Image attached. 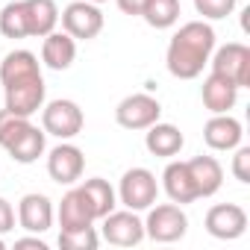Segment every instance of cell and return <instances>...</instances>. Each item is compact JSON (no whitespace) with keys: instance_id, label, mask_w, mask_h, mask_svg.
<instances>
[{"instance_id":"1","label":"cell","mask_w":250,"mask_h":250,"mask_svg":"<svg viewBox=\"0 0 250 250\" xmlns=\"http://www.w3.org/2000/svg\"><path fill=\"white\" fill-rule=\"evenodd\" d=\"M0 85H3V109L12 115L33 118L44 106V77L39 56L33 50H9L0 62Z\"/></svg>"},{"instance_id":"2","label":"cell","mask_w":250,"mask_h":250,"mask_svg":"<svg viewBox=\"0 0 250 250\" xmlns=\"http://www.w3.org/2000/svg\"><path fill=\"white\" fill-rule=\"evenodd\" d=\"M212 50H215V30L206 21H188L171 36L165 50V68L177 80H197L209 65Z\"/></svg>"},{"instance_id":"3","label":"cell","mask_w":250,"mask_h":250,"mask_svg":"<svg viewBox=\"0 0 250 250\" xmlns=\"http://www.w3.org/2000/svg\"><path fill=\"white\" fill-rule=\"evenodd\" d=\"M0 147L18 165H33L47 147V133L39 130L30 118L0 109Z\"/></svg>"},{"instance_id":"4","label":"cell","mask_w":250,"mask_h":250,"mask_svg":"<svg viewBox=\"0 0 250 250\" xmlns=\"http://www.w3.org/2000/svg\"><path fill=\"white\" fill-rule=\"evenodd\" d=\"M83 127H85V115L77 100L56 97L42 106V130L47 136H56L59 142H71L83 133Z\"/></svg>"},{"instance_id":"5","label":"cell","mask_w":250,"mask_h":250,"mask_svg":"<svg viewBox=\"0 0 250 250\" xmlns=\"http://www.w3.org/2000/svg\"><path fill=\"white\" fill-rule=\"evenodd\" d=\"M145 238H153L159 244H174L180 238H186L188 232V215L183 212L180 203H159L145 209Z\"/></svg>"},{"instance_id":"6","label":"cell","mask_w":250,"mask_h":250,"mask_svg":"<svg viewBox=\"0 0 250 250\" xmlns=\"http://www.w3.org/2000/svg\"><path fill=\"white\" fill-rule=\"evenodd\" d=\"M118 203H124V209H133V212H145L156 203L159 197V183L156 174L147 168H130L124 171L121 183H118Z\"/></svg>"},{"instance_id":"7","label":"cell","mask_w":250,"mask_h":250,"mask_svg":"<svg viewBox=\"0 0 250 250\" xmlns=\"http://www.w3.org/2000/svg\"><path fill=\"white\" fill-rule=\"evenodd\" d=\"M159 118H162V103L153 94H147V91L127 94L115 106V121L124 130H147L150 124H156Z\"/></svg>"},{"instance_id":"8","label":"cell","mask_w":250,"mask_h":250,"mask_svg":"<svg viewBox=\"0 0 250 250\" xmlns=\"http://www.w3.org/2000/svg\"><path fill=\"white\" fill-rule=\"evenodd\" d=\"M59 21H62V30L74 42H91L103 30V12H100L97 3H88V0H74V3H68L62 9Z\"/></svg>"},{"instance_id":"9","label":"cell","mask_w":250,"mask_h":250,"mask_svg":"<svg viewBox=\"0 0 250 250\" xmlns=\"http://www.w3.org/2000/svg\"><path fill=\"white\" fill-rule=\"evenodd\" d=\"M212 74L227 77L229 83H235L238 88L250 85V47L241 42H229L224 47H215L209 56Z\"/></svg>"},{"instance_id":"10","label":"cell","mask_w":250,"mask_h":250,"mask_svg":"<svg viewBox=\"0 0 250 250\" xmlns=\"http://www.w3.org/2000/svg\"><path fill=\"white\" fill-rule=\"evenodd\" d=\"M100 221H103V227H100L103 241H109L115 247H136L145 241V221L133 209H112Z\"/></svg>"},{"instance_id":"11","label":"cell","mask_w":250,"mask_h":250,"mask_svg":"<svg viewBox=\"0 0 250 250\" xmlns=\"http://www.w3.org/2000/svg\"><path fill=\"white\" fill-rule=\"evenodd\" d=\"M83 171H85V153L77 145L62 142V145H56L47 153V174H50L53 183H59V186H77L80 177H83Z\"/></svg>"},{"instance_id":"12","label":"cell","mask_w":250,"mask_h":250,"mask_svg":"<svg viewBox=\"0 0 250 250\" xmlns=\"http://www.w3.org/2000/svg\"><path fill=\"white\" fill-rule=\"evenodd\" d=\"M203 224H206V232L212 238L232 241V238L244 235V229H247V212L238 203H218V206H209Z\"/></svg>"},{"instance_id":"13","label":"cell","mask_w":250,"mask_h":250,"mask_svg":"<svg viewBox=\"0 0 250 250\" xmlns=\"http://www.w3.org/2000/svg\"><path fill=\"white\" fill-rule=\"evenodd\" d=\"M244 139V127L241 121L232 118L229 112L224 115H212L206 124H203V142L209 150H218V153H227V150H235Z\"/></svg>"},{"instance_id":"14","label":"cell","mask_w":250,"mask_h":250,"mask_svg":"<svg viewBox=\"0 0 250 250\" xmlns=\"http://www.w3.org/2000/svg\"><path fill=\"white\" fill-rule=\"evenodd\" d=\"M53 218H56V209H53V200L47 194L30 191V194L21 197V203H18V224H21V229L42 235V232H47L53 227Z\"/></svg>"},{"instance_id":"15","label":"cell","mask_w":250,"mask_h":250,"mask_svg":"<svg viewBox=\"0 0 250 250\" xmlns=\"http://www.w3.org/2000/svg\"><path fill=\"white\" fill-rule=\"evenodd\" d=\"M21 12H24L27 39L30 36L33 39H44L59 24V9H56L53 0H21Z\"/></svg>"},{"instance_id":"16","label":"cell","mask_w":250,"mask_h":250,"mask_svg":"<svg viewBox=\"0 0 250 250\" xmlns=\"http://www.w3.org/2000/svg\"><path fill=\"white\" fill-rule=\"evenodd\" d=\"M162 188H165V194L171 197V203L186 206V203H194V200H197L194 180H191L188 165H186L183 159H174V162L165 165V171H162Z\"/></svg>"},{"instance_id":"17","label":"cell","mask_w":250,"mask_h":250,"mask_svg":"<svg viewBox=\"0 0 250 250\" xmlns=\"http://www.w3.org/2000/svg\"><path fill=\"white\" fill-rule=\"evenodd\" d=\"M186 145V136L180 133V127H174V124H150L147 133H145V147L147 153L159 156V159H174Z\"/></svg>"},{"instance_id":"18","label":"cell","mask_w":250,"mask_h":250,"mask_svg":"<svg viewBox=\"0 0 250 250\" xmlns=\"http://www.w3.org/2000/svg\"><path fill=\"white\" fill-rule=\"evenodd\" d=\"M200 97H203V106L212 112V115H224L235 106L238 100V85L229 83L227 77L221 74H209L200 85Z\"/></svg>"},{"instance_id":"19","label":"cell","mask_w":250,"mask_h":250,"mask_svg":"<svg viewBox=\"0 0 250 250\" xmlns=\"http://www.w3.org/2000/svg\"><path fill=\"white\" fill-rule=\"evenodd\" d=\"M77 59V42L62 30V33H47L42 39V62L50 71H68Z\"/></svg>"},{"instance_id":"20","label":"cell","mask_w":250,"mask_h":250,"mask_svg":"<svg viewBox=\"0 0 250 250\" xmlns=\"http://www.w3.org/2000/svg\"><path fill=\"white\" fill-rule=\"evenodd\" d=\"M188 165V174L194 180V188H197V200L200 197H212L218 194V188L224 186V168L215 156H194L186 162Z\"/></svg>"},{"instance_id":"21","label":"cell","mask_w":250,"mask_h":250,"mask_svg":"<svg viewBox=\"0 0 250 250\" xmlns=\"http://www.w3.org/2000/svg\"><path fill=\"white\" fill-rule=\"evenodd\" d=\"M56 218H59V227L62 229H83V227H91L94 224L91 206L83 197L80 186H74L71 191H65V197H62V203L56 209Z\"/></svg>"},{"instance_id":"22","label":"cell","mask_w":250,"mask_h":250,"mask_svg":"<svg viewBox=\"0 0 250 250\" xmlns=\"http://www.w3.org/2000/svg\"><path fill=\"white\" fill-rule=\"evenodd\" d=\"M80 191H83V197L88 200L94 221L106 218V215L118 206V194H115V188H112L103 177H91V180H85V183L80 186Z\"/></svg>"},{"instance_id":"23","label":"cell","mask_w":250,"mask_h":250,"mask_svg":"<svg viewBox=\"0 0 250 250\" xmlns=\"http://www.w3.org/2000/svg\"><path fill=\"white\" fill-rule=\"evenodd\" d=\"M142 18L153 30H171L180 21V0H145Z\"/></svg>"},{"instance_id":"24","label":"cell","mask_w":250,"mask_h":250,"mask_svg":"<svg viewBox=\"0 0 250 250\" xmlns=\"http://www.w3.org/2000/svg\"><path fill=\"white\" fill-rule=\"evenodd\" d=\"M100 235L94 232V227H83V229H59V247L62 250H97Z\"/></svg>"},{"instance_id":"25","label":"cell","mask_w":250,"mask_h":250,"mask_svg":"<svg viewBox=\"0 0 250 250\" xmlns=\"http://www.w3.org/2000/svg\"><path fill=\"white\" fill-rule=\"evenodd\" d=\"M0 33H3L6 39H27L21 0H9V3L0 9Z\"/></svg>"},{"instance_id":"26","label":"cell","mask_w":250,"mask_h":250,"mask_svg":"<svg viewBox=\"0 0 250 250\" xmlns=\"http://www.w3.org/2000/svg\"><path fill=\"white\" fill-rule=\"evenodd\" d=\"M238 6V0H194L197 15H203V21H224L227 15H232Z\"/></svg>"},{"instance_id":"27","label":"cell","mask_w":250,"mask_h":250,"mask_svg":"<svg viewBox=\"0 0 250 250\" xmlns=\"http://www.w3.org/2000/svg\"><path fill=\"white\" fill-rule=\"evenodd\" d=\"M232 177L238 183H250V147H235V156H232Z\"/></svg>"},{"instance_id":"28","label":"cell","mask_w":250,"mask_h":250,"mask_svg":"<svg viewBox=\"0 0 250 250\" xmlns=\"http://www.w3.org/2000/svg\"><path fill=\"white\" fill-rule=\"evenodd\" d=\"M15 229V209L6 197H0V235H6Z\"/></svg>"},{"instance_id":"29","label":"cell","mask_w":250,"mask_h":250,"mask_svg":"<svg viewBox=\"0 0 250 250\" xmlns=\"http://www.w3.org/2000/svg\"><path fill=\"white\" fill-rule=\"evenodd\" d=\"M115 3L124 15H142V9H145V0H115Z\"/></svg>"},{"instance_id":"30","label":"cell","mask_w":250,"mask_h":250,"mask_svg":"<svg viewBox=\"0 0 250 250\" xmlns=\"http://www.w3.org/2000/svg\"><path fill=\"white\" fill-rule=\"evenodd\" d=\"M15 247H18V250H21V247H36V250H47V244H44V241H42V238H39L36 232H33V235H27V238H18V241H15Z\"/></svg>"},{"instance_id":"31","label":"cell","mask_w":250,"mask_h":250,"mask_svg":"<svg viewBox=\"0 0 250 250\" xmlns=\"http://www.w3.org/2000/svg\"><path fill=\"white\" fill-rule=\"evenodd\" d=\"M0 250H6V241H3V238H0Z\"/></svg>"},{"instance_id":"32","label":"cell","mask_w":250,"mask_h":250,"mask_svg":"<svg viewBox=\"0 0 250 250\" xmlns=\"http://www.w3.org/2000/svg\"><path fill=\"white\" fill-rule=\"evenodd\" d=\"M88 3H103V0H88Z\"/></svg>"}]
</instances>
